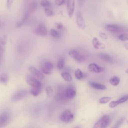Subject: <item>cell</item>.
Returning <instances> with one entry per match:
<instances>
[{"mask_svg":"<svg viewBox=\"0 0 128 128\" xmlns=\"http://www.w3.org/2000/svg\"><path fill=\"white\" fill-rule=\"evenodd\" d=\"M111 118L107 114L103 115L98 121H96L93 126L94 128H104L108 127L111 122Z\"/></svg>","mask_w":128,"mask_h":128,"instance_id":"1","label":"cell"},{"mask_svg":"<svg viewBox=\"0 0 128 128\" xmlns=\"http://www.w3.org/2000/svg\"><path fill=\"white\" fill-rule=\"evenodd\" d=\"M38 8V2L36 0L30 1L28 4L24 5V14L30 16V14L36 10Z\"/></svg>","mask_w":128,"mask_h":128,"instance_id":"2","label":"cell"},{"mask_svg":"<svg viewBox=\"0 0 128 128\" xmlns=\"http://www.w3.org/2000/svg\"><path fill=\"white\" fill-rule=\"evenodd\" d=\"M26 81L27 83L32 88H41L42 84L38 80L37 78L34 77L28 76L26 78Z\"/></svg>","mask_w":128,"mask_h":128,"instance_id":"3","label":"cell"},{"mask_svg":"<svg viewBox=\"0 0 128 128\" xmlns=\"http://www.w3.org/2000/svg\"><path fill=\"white\" fill-rule=\"evenodd\" d=\"M74 115L72 113V112L68 110H64L60 115V119L62 122H71L74 119Z\"/></svg>","mask_w":128,"mask_h":128,"instance_id":"4","label":"cell"},{"mask_svg":"<svg viewBox=\"0 0 128 128\" xmlns=\"http://www.w3.org/2000/svg\"><path fill=\"white\" fill-rule=\"evenodd\" d=\"M34 32L36 35L45 36L47 34V29L44 24L42 22H40L34 28Z\"/></svg>","mask_w":128,"mask_h":128,"instance_id":"5","label":"cell"},{"mask_svg":"<svg viewBox=\"0 0 128 128\" xmlns=\"http://www.w3.org/2000/svg\"><path fill=\"white\" fill-rule=\"evenodd\" d=\"M76 23L78 27L84 30L86 28V25L83 18L82 14L80 11L78 10L76 12Z\"/></svg>","mask_w":128,"mask_h":128,"instance_id":"6","label":"cell"},{"mask_svg":"<svg viewBox=\"0 0 128 128\" xmlns=\"http://www.w3.org/2000/svg\"><path fill=\"white\" fill-rule=\"evenodd\" d=\"M68 54L70 57L78 62H82L86 60V57L80 54L74 50H72L69 51Z\"/></svg>","mask_w":128,"mask_h":128,"instance_id":"7","label":"cell"},{"mask_svg":"<svg viewBox=\"0 0 128 128\" xmlns=\"http://www.w3.org/2000/svg\"><path fill=\"white\" fill-rule=\"evenodd\" d=\"M28 92L25 90H20L16 92H15L12 96L11 100L12 102H16L18 100H20L24 98Z\"/></svg>","mask_w":128,"mask_h":128,"instance_id":"8","label":"cell"},{"mask_svg":"<svg viewBox=\"0 0 128 128\" xmlns=\"http://www.w3.org/2000/svg\"><path fill=\"white\" fill-rule=\"evenodd\" d=\"M105 29L110 32H120L123 31V28L120 26L114 24H107L104 26Z\"/></svg>","mask_w":128,"mask_h":128,"instance_id":"9","label":"cell"},{"mask_svg":"<svg viewBox=\"0 0 128 128\" xmlns=\"http://www.w3.org/2000/svg\"><path fill=\"white\" fill-rule=\"evenodd\" d=\"M75 0H68L66 2V8L68 14L70 18H72L74 10Z\"/></svg>","mask_w":128,"mask_h":128,"instance_id":"10","label":"cell"},{"mask_svg":"<svg viewBox=\"0 0 128 128\" xmlns=\"http://www.w3.org/2000/svg\"><path fill=\"white\" fill-rule=\"evenodd\" d=\"M88 70L94 73H100L104 70L103 67L100 66L95 63H91L88 66Z\"/></svg>","mask_w":128,"mask_h":128,"instance_id":"11","label":"cell"},{"mask_svg":"<svg viewBox=\"0 0 128 128\" xmlns=\"http://www.w3.org/2000/svg\"><path fill=\"white\" fill-rule=\"evenodd\" d=\"M29 70L30 72L36 78H37L38 80H42L44 78V76L42 72H40L34 66H30L29 68Z\"/></svg>","mask_w":128,"mask_h":128,"instance_id":"12","label":"cell"},{"mask_svg":"<svg viewBox=\"0 0 128 128\" xmlns=\"http://www.w3.org/2000/svg\"><path fill=\"white\" fill-rule=\"evenodd\" d=\"M10 116L8 112H3L0 116V128L4 126L9 122Z\"/></svg>","mask_w":128,"mask_h":128,"instance_id":"13","label":"cell"},{"mask_svg":"<svg viewBox=\"0 0 128 128\" xmlns=\"http://www.w3.org/2000/svg\"><path fill=\"white\" fill-rule=\"evenodd\" d=\"M56 100L62 102L65 101L66 100L68 99L66 96V90H64L62 88L58 90V92H57V94L56 95Z\"/></svg>","mask_w":128,"mask_h":128,"instance_id":"14","label":"cell"},{"mask_svg":"<svg viewBox=\"0 0 128 128\" xmlns=\"http://www.w3.org/2000/svg\"><path fill=\"white\" fill-rule=\"evenodd\" d=\"M92 44L94 48L95 49H104L106 48V46L104 44L102 43L100 41V40L96 37H94L92 40Z\"/></svg>","mask_w":128,"mask_h":128,"instance_id":"15","label":"cell"},{"mask_svg":"<svg viewBox=\"0 0 128 128\" xmlns=\"http://www.w3.org/2000/svg\"><path fill=\"white\" fill-rule=\"evenodd\" d=\"M89 85L92 86V88L96 90H105L106 89V87L102 84L96 83L93 82H88Z\"/></svg>","mask_w":128,"mask_h":128,"instance_id":"16","label":"cell"},{"mask_svg":"<svg viewBox=\"0 0 128 128\" xmlns=\"http://www.w3.org/2000/svg\"><path fill=\"white\" fill-rule=\"evenodd\" d=\"M66 97L68 99L74 98L76 95V92L71 88H68L66 90Z\"/></svg>","mask_w":128,"mask_h":128,"instance_id":"17","label":"cell"},{"mask_svg":"<svg viewBox=\"0 0 128 128\" xmlns=\"http://www.w3.org/2000/svg\"><path fill=\"white\" fill-rule=\"evenodd\" d=\"M4 44H5V38H0V66L1 65V62L2 60Z\"/></svg>","mask_w":128,"mask_h":128,"instance_id":"18","label":"cell"},{"mask_svg":"<svg viewBox=\"0 0 128 128\" xmlns=\"http://www.w3.org/2000/svg\"><path fill=\"white\" fill-rule=\"evenodd\" d=\"M99 56H100V58L104 61H106V62H110V63H112L113 62V59H112V57L108 54L102 53V54H100Z\"/></svg>","mask_w":128,"mask_h":128,"instance_id":"19","label":"cell"},{"mask_svg":"<svg viewBox=\"0 0 128 128\" xmlns=\"http://www.w3.org/2000/svg\"><path fill=\"white\" fill-rule=\"evenodd\" d=\"M109 82L112 85L114 86H116L119 84L120 82V79L116 76H113L110 78Z\"/></svg>","mask_w":128,"mask_h":128,"instance_id":"20","label":"cell"},{"mask_svg":"<svg viewBox=\"0 0 128 128\" xmlns=\"http://www.w3.org/2000/svg\"><path fill=\"white\" fill-rule=\"evenodd\" d=\"M8 80V74L6 72H3L0 74V83L6 84Z\"/></svg>","mask_w":128,"mask_h":128,"instance_id":"21","label":"cell"},{"mask_svg":"<svg viewBox=\"0 0 128 128\" xmlns=\"http://www.w3.org/2000/svg\"><path fill=\"white\" fill-rule=\"evenodd\" d=\"M50 34L51 36L56 38H59L61 37V34L60 32L55 29H51L50 31Z\"/></svg>","mask_w":128,"mask_h":128,"instance_id":"22","label":"cell"},{"mask_svg":"<svg viewBox=\"0 0 128 128\" xmlns=\"http://www.w3.org/2000/svg\"><path fill=\"white\" fill-rule=\"evenodd\" d=\"M61 76H62V78H63V79L66 81V82H70L72 80V77L70 75V74L68 72H62L61 74Z\"/></svg>","mask_w":128,"mask_h":128,"instance_id":"23","label":"cell"},{"mask_svg":"<svg viewBox=\"0 0 128 128\" xmlns=\"http://www.w3.org/2000/svg\"><path fill=\"white\" fill-rule=\"evenodd\" d=\"M74 76H75L76 78L78 80H80L82 78H84L83 73L82 72V70L79 68H78L75 70Z\"/></svg>","mask_w":128,"mask_h":128,"instance_id":"24","label":"cell"},{"mask_svg":"<svg viewBox=\"0 0 128 128\" xmlns=\"http://www.w3.org/2000/svg\"><path fill=\"white\" fill-rule=\"evenodd\" d=\"M41 92V88H32L30 90V94L34 96H38Z\"/></svg>","mask_w":128,"mask_h":128,"instance_id":"25","label":"cell"},{"mask_svg":"<svg viewBox=\"0 0 128 128\" xmlns=\"http://www.w3.org/2000/svg\"><path fill=\"white\" fill-rule=\"evenodd\" d=\"M112 99V97L110 96H104L101 98L99 100V102L100 104H105L108 102H110Z\"/></svg>","mask_w":128,"mask_h":128,"instance_id":"26","label":"cell"},{"mask_svg":"<svg viewBox=\"0 0 128 128\" xmlns=\"http://www.w3.org/2000/svg\"><path fill=\"white\" fill-rule=\"evenodd\" d=\"M40 4L45 8H48L50 6V3L48 0H41L40 1Z\"/></svg>","mask_w":128,"mask_h":128,"instance_id":"27","label":"cell"},{"mask_svg":"<svg viewBox=\"0 0 128 128\" xmlns=\"http://www.w3.org/2000/svg\"><path fill=\"white\" fill-rule=\"evenodd\" d=\"M64 64H65V60H64V58H60L58 62V64H57V67L59 69V70H62L64 65Z\"/></svg>","mask_w":128,"mask_h":128,"instance_id":"28","label":"cell"},{"mask_svg":"<svg viewBox=\"0 0 128 128\" xmlns=\"http://www.w3.org/2000/svg\"><path fill=\"white\" fill-rule=\"evenodd\" d=\"M118 38L120 40L122 41H126L128 40V34H120L118 36Z\"/></svg>","mask_w":128,"mask_h":128,"instance_id":"29","label":"cell"},{"mask_svg":"<svg viewBox=\"0 0 128 128\" xmlns=\"http://www.w3.org/2000/svg\"><path fill=\"white\" fill-rule=\"evenodd\" d=\"M46 94L47 96L48 97H50L53 93V90H52V86H48L46 88Z\"/></svg>","mask_w":128,"mask_h":128,"instance_id":"30","label":"cell"},{"mask_svg":"<svg viewBox=\"0 0 128 128\" xmlns=\"http://www.w3.org/2000/svg\"><path fill=\"white\" fill-rule=\"evenodd\" d=\"M120 104L118 100L116 101H112L109 104V107L110 108H114Z\"/></svg>","mask_w":128,"mask_h":128,"instance_id":"31","label":"cell"},{"mask_svg":"<svg viewBox=\"0 0 128 128\" xmlns=\"http://www.w3.org/2000/svg\"><path fill=\"white\" fill-rule=\"evenodd\" d=\"M44 12L46 15L48 16H51L54 14L52 10L48 8H44Z\"/></svg>","mask_w":128,"mask_h":128,"instance_id":"32","label":"cell"},{"mask_svg":"<svg viewBox=\"0 0 128 128\" xmlns=\"http://www.w3.org/2000/svg\"><path fill=\"white\" fill-rule=\"evenodd\" d=\"M120 104L126 102L128 100V94H125L118 100Z\"/></svg>","mask_w":128,"mask_h":128,"instance_id":"33","label":"cell"},{"mask_svg":"<svg viewBox=\"0 0 128 128\" xmlns=\"http://www.w3.org/2000/svg\"><path fill=\"white\" fill-rule=\"evenodd\" d=\"M44 66L47 69H48V70H50V71L53 68V65H52V64L50 62H45Z\"/></svg>","mask_w":128,"mask_h":128,"instance_id":"34","label":"cell"},{"mask_svg":"<svg viewBox=\"0 0 128 128\" xmlns=\"http://www.w3.org/2000/svg\"><path fill=\"white\" fill-rule=\"evenodd\" d=\"M126 120V118H120V120H119L116 122V124H115V126H114V128H118V127H120V126L122 124V123L124 122V120Z\"/></svg>","mask_w":128,"mask_h":128,"instance_id":"35","label":"cell"},{"mask_svg":"<svg viewBox=\"0 0 128 128\" xmlns=\"http://www.w3.org/2000/svg\"><path fill=\"white\" fill-rule=\"evenodd\" d=\"M66 0H55L54 2L56 6H61L65 2Z\"/></svg>","mask_w":128,"mask_h":128,"instance_id":"36","label":"cell"},{"mask_svg":"<svg viewBox=\"0 0 128 128\" xmlns=\"http://www.w3.org/2000/svg\"><path fill=\"white\" fill-rule=\"evenodd\" d=\"M41 71L42 73L45 74H50V70H48V69H47L44 66L42 68H41Z\"/></svg>","mask_w":128,"mask_h":128,"instance_id":"37","label":"cell"},{"mask_svg":"<svg viewBox=\"0 0 128 128\" xmlns=\"http://www.w3.org/2000/svg\"><path fill=\"white\" fill-rule=\"evenodd\" d=\"M99 35L100 36V37L104 40H107L108 38V36L106 35V34L102 32H100L99 33Z\"/></svg>","mask_w":128,"mask_h":128,"instance_id":"38","label":"cell"},{"mask_svg":"<svg viewBox=\"0 0 128 128\" xmlns=\"http://www.w3.org/2000/svg\"><path fill=\"white\" fill-rule=\"evenodd\" d=\"M14 0H6V8L8 9H10L13 3Z\"/></svg>","mask_w":128,"mask_h":128,"instance_id":"39","label":"cell"},{"mask_svg":"<svg viewBox=\"0 0 128 128\" xmlns=\"http://www.w3.org/2000/svg\"><path fill=\"white\" fill-rule=\"evenodd\" d=\"M56 26L58 30H62L63 28V24L62 22H56Z\"/></svg>","mask_w":128,"mask_h":128,"instance_id":"40","label":"cell"},{"mask_svg":"<svg viewBox=\"0 0 128 128\" xmlns=\"http://www.w3.org/2000/svg\"><path fill=\"white\" fill-rule=\"evenodd\" d=\"M124 47L125 48H126V50H128V43H125V44H124Z\"/></svg>","mask_w":128,"mask_h":128,"instance_id":"41","label":"cell"},{"mask_svg":"<svg viewBox=\"0 0 128 128\" xmlns=\"http://www.w3.org/2000/svg\"><path fill=\"white\" fill-rule=\"evenodd\" d=\"M29 2H30V0H24V5H25V4H28Z\"/></svg>","mask_w":128,"mask_h":128,"instance_id":"42","label":"cell"},{"mask_svg":"<svg viewBox=\"0 0 128 128\" xmlns=\"http://www.w3.org/2000/svg\"><path fill=\"white\" fill-rule=\"evenodd\" d=\"M2 27V21H1V20L0 18V28H1Z\"/></svg>","mask_w":128,"mask_h":128,"instance_id":"43","label":"cell"},{"mask_svg":"<svg viewBox=\"0 0 128 128\" xmlns=\"http://www.w3.org/2000/svg\"><path fill=\"white\" fill-rule=\"evenodd\" d=\"M125 72H126V74H128V68H126V69L125 70Z\"/></svg>","mask_w":128,"mask_h":128,"instance_id":"44","label":"cell"},{"mask_svg":"<svg viewBox=\"0 0 128 128\" xmlns=\"http://www.w3.org/2000/svg\"><path fill=\"white\" fill-rule=\"evenodd\" d=\"M82 1H83V0H80V3H82Z\"/></svg>","mask_w":128,"mask_h":128,"instance_id":"45","label":"cell"},{"mask_svg":"<svg viewBox=\"0 0 128 128\" xmlns=\"http://www.w3.org/2000/svg\"><path fill=\"white\" fill-rule=\"evenodd\" d=\"M126 122H127V123H128V120H126Z\"/></svg>","mask_w":128,"mask_h":128,"instance_id":"46","label":"cell"},{"mask_svg":"<svg viewBox=\"0 0 128 128\" xmlns=\"http://www.w3.org/2000/svg\"></svg>","mask_w":128,"mask_h":128,"instance_id":"47","label":"cell"}]
</instances>
